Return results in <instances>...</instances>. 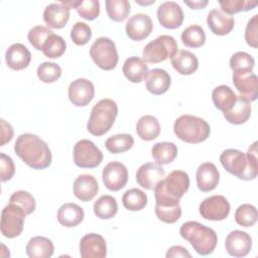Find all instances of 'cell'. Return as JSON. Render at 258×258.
<instances>
[{"label":"cell","instance_id":"20","mask_svg":"<svg viewBox=\"0 0 258 258\" xmlns=\"http://www.w3.org/2000/svg\"><path fill=\"white\" fill-rule=\"evenodd\" d=\"M70 9L61 1L51 3L43 11V20L50 28H62L70 19Z\"/></svg>","mask_w":258,"mask_h":258},{"label":"cell","instance_id":"49","mask_svg":"<svg viewBox=\"0 0 258 258\" xmlns=\"http://www.w3.org/2000/svg\"><path fill=\"white\" fill-rule=\"evenodd\" d=\"M15 173V165L12 158L1 152L0 153V178L2 182L10 180Z\"/></svg>","mask_w":258,"mask_h":258},{"label":"cell","instance_id":"27","mask_svg":"<svg viewBox=\"0 0 258 258\" xmlns=\"http://www.w3.org/2000/svg\"><path fill=\"white\" fill-rule=\"evenodd\" d=\"M122 72L131 83H141L147 76L148 64L143 58L130 56L125 60Z\"/></svg>","mask_w":258,"mask_h":258},{"label":"cell","instance_id":"29","mask_svg":"<svg viewBox=\"0 0 258 258\" xmlns=\"http://www.w3.org/2000/svg\"><path fill=\"white\" fill-rule=\"evenodd\" d=\"M25 251L29 258H49L53 254L54 246L48 238L35 236L28 241Z\"/></svg>","mask_w":258,"mask_h":258},{"label":"cell","instance_id":"32","mask_svg":"<svg viewBox=\"0 0 258 258\" xmlns=\"http://www.w3.org/2000/svg\"><path fill=\"white\" fill-rule=\"evenodd\" d=\"M136 132L142 140L151 141L160 134V124L154 116L144 115L136 124Z\"/></svg>","mask_w":258,"mask_h":258},{"label":"cell","instance_id":"54","mask_svg":"<svg viewBox=\"0 0 258 258\" xmlns=\"http://www.w3.org/2000/svg\"><path fill=\"white\" fill-rule=\"evenodd\" d=\"M155 1L154 0H151V1H149V2H141V1H137L136 0V3H138V4H140V5H148V4H152V3H154Z\"/></svg>","mask_w":258,"mask_h":258},{"label":"cell","instance_id":"46","mask_svg":"<svg viewBox=\"0 0 258 258\" xmlns=\"http://www.w3.org/2000/svg\"><path fill=\"white\" fill-rule=\"evenodd\" d=\"M53 33L48 27L43 25H36L32 27L27 34L28 41L37 50H42L43 44L47 37Z\"/></svg>","mask_w":258,"mask_h":258},{"label":"cell","instance_id":"30","mask_svg":"<svg viewBox=\"0 0 258 258\" xmlns=\"http://www.w3.org/2000/svg\"><path fill=\"white\" fill-rule=\"evenodd\" d=\"M212 100L216 108L224 113L229 112L237 101L236 93L228 86L221 85L216 87L212 93Z\"/></svg>","mask_w":258,"mask_h":258},{"label":"cell","instance_id":"37","mask_svg":"<svg viewBox=\"0 0 258 258\" xmlns=\"http://www.w3.org/2000/svg\"><path fill=\"white\" fill-rule=\"evenodd\" d=\"M182 43L187 47L198 48L205 44L206 33L202 26L194 24L186 27L180 35Z\"/></svg>","mask_w":258,"mask_h":258},{"label":"cell","instance_id":"26","mask_svg":"<svg viewBox=\"0 0 258 258\" xmlns=\"http://www.w3.org/2000/svg\"><path fill=\"white\" fill-rule=\"evenodd\" d=\"M171 64L178 74L188 76L198 70L199 59L189 50L181 49L171 57Z\"/></svg>","mask_w":258,"mask_h":258},{"label":"cell","instance_id":"45","mask_svg":"<svg viewBox=\"0 0 258 258\" xmlns=\"http://www.w3.org/2000/svg\"><path fill=\"white\" fill-rule=\"evenodd\" d=\"M9 203L15 204L21 207L26 215H30L35 211L36 204L33 196L28 191L17 190L13 192L9 198Z\"/></svg>","mask_w":258,"mask_h":258},{"label":"cell","instance_id":"2","mask_svg":"<svg viewBox=\"0 0 258 258\" xmlns=\"http://www.w3.org/2000/svg\"><path fill=\"white\" fill-rule=\"evenodd\" d=\"M189 177L183 170H173L163 177L154 187L155 205L173 207L179 205V200L188 190Z\"/></svg>","mask_w":258,"mask_h":258},{"label":"cell","instance_id":"16","mask_svg":"<svg viewBox=\"0 0 258 258\" xmlns=\"http://www.w3.org/2000/svg\"><path fill=\"white\" fill-rule=\"evenodd\" d=\"M252 247L250 235L244 231L234 230L228 234L225 240V248L229 255L233 257H245Z\"/></svg>","mask_w":258,"mask_h":258},{"label":"cell","instance_id":"33","mask_svg":"<svg viewBox=\"0 0 258 258\" xmlns=\"http://www.w3.org/2000/svg\"><path fill=\"white\" fill-rule=\"evenodd\" d=\"M151 154L157 164H168L175 159L177 155V146L173 142H157L152 146Z\"/></svg>","mask_w":258,"mask_h":258},{"label":"cell","instance_id":"8","mask_svg":"<svg viewBox=\"0 0 258 258\" xmlns=\"http://www.w3.org/2000/svg\"><path fill=\"white\" fill-rule=\"evenodd\" d=\"M90 55L93 61L104 71H111L118 63V52L115 42L109 37L97 38L90 47Z\"/></svg>","mask_w":258,"mask_h":258},{"label":"cell","instance_id":"52","mask_svg":"<svg viewBox=\"0 0 258 258\" xmlns=\"http://www.w3.org/2000/svg\"><path fill=\"white\" fill-rule=\"evenodd\" d=\"M166 258H175V257H191L190 253L186 248L178 245H174L170 247L166 252Z\"/></svg>","mask_w":258,"mask_h":258},{"label":"cell","instance_id":"18","mask_svg":"<svg viewBox=\"0 0 258 258\" xmlns=\"http://www.w3.org/2000/svg\"><path fill=\"white\" fill-rule=\"evenodd\" d=\"M165 176V170L161 165L153 162L142 164L136 171L137 183L145 189H154L156 184Z\"/></svg>","mask_w":258,"mask_h":258},{"label":"cell","instance_id":"42","mask_svg":"<svg viewBox=\"0 0 258 258\" xmlns=\"http://www.w3.org/2000/svg\"><path fill=\"white\" fill-rule=\"evenodd\" d=\"M257 210L253 205L243 204L235 212V221L239 226L252 227L257 222Z\"/></svg>","mask_w":258,"mask_h":258},{"label":"cell","instance_id":"15","mask_svg":"<svg viewBox=\"0 0 258 258\" xmlns=\"http://www.w3.org/2000/svg\"><path fill=\"white\" fill-rule=\"evenodd\" d=\"M153 29L151 18L144 13H137L132 15L126 22L125 30L127 36L135 41L145 39L150 35Z\"/></svg>","mask_w":258,"mask_h":258},{"label":"cell","instance_id":"14","mask_svg":"<svg viewBox=\"0 0 258 258\" xmlns=\"http://www.w3.org/2000/svg\"><path fill=\"white\" fill-rule=\"evenodd\" d=\"M183 11L174 1H165L157 8V19L167 29L178 28L183 22Z\"/></svg>","mask_w":258,"mask_h":258},{"label":"cell","instance_id":"3","mask_svg":"<svg viewBox=\"0 0 258 258\" xmlns=\"http://www.w3.org/2000/svg\"><path fill=\"white\" fill-rule=\"evenodd\" d=\"M179 234L198 254L203 256L212 254L218 243V236L215 230L196 221L183 223L180 226Z\"/></svg>","mask_w":258,"mask_h":258},{"label":"cell","instance_id":"4","mask_svg":"<svg viewBox=\"0 0 258 258\" xmlns=\"http://www.w3.org/2000/svg\"><path fill=\"white\" fill-rule=\"evenodd\" d=\"M118 115V106L111 99L100 100L91 110L87 123L88 131L94 136H102L113 126Z\"/></svg>","mask_w":258,"mask_h":258},{"label":"cell","instance_id":"28","mask_svg":"<svg viewBox=\"0 0 258 258\" xmlns=\"http://www.w3.org/2000/svg\"><path fill=\"white\" fill-rule=\"evenodd\" d=\"M84 210L75 203L63 204L57 210V221L67 228H73L81 224L84 220Z\"/></svg>","mask_w":258,"mask_h":258},{"label":"cell","instance_id":"11","mask_svg":"<svg viewBox=\"0 0 258 258\" xmlns=\"http://www.w3.org/2000/svg\"><path fill=\"white\" fill-rule=\"evenodd\" d=\"M199 212L206 220L223 221L229 216L230 204L224 196H212L201 203Z\"/></svg>","mask_w":258,"mask_h":258},{"label":"cell","instance_id":"41","mask_svg":"<svg viewBox=\"0 0 258 258\" xmlns=\"http://www.w3.org/2000/svg\"><path fill=\"white\" fill-rule=\"evenodd\" d=\"M255 66L253 56L245 51H237L230 58V68L233 73H252Z\"/></svg>","mask_w":258,"mask_h":258},{"label":"cell","instance_id":"10","mask_svg":"<svg viewBox=\"0 0 258 258\" xmlns=\"http://www.w3.org/2000/svg\"><path fill=\"white\" fill-rule=\"evenodd\" d=\"M103 160L102 151L88 139L78 141L74 146V161L81 168H94Z\"/></svg>","mask_w":258,"mask_h":258},{"label":"cell","instance_id":"48","mask_svg":"<svg viewBox=\"0 0 258 258\" xmlns=\"http://www.w3.org/2000/svg\"><path fill=\"white\" fill-rule=\"evenodd\" d=\"M155 215L161 222L173 224L179 220L181 216V208L179 205L173 207H162L155 205Z\"/></svg>","mask_w":258,"mask_h":258},{"label":"cell","instance_id":"13","mask_svg":"<svg viewBox=\"0 0 258 258\" xmlns=\"http://www.w3.org/2000/svg\"><path fill=\"white\" fill-rule=\"evenodd\" d=\"M68 95L73 105L77 107H85L93 100L95 96V87L88 79L80 78L70 84Z\"/></svg>","mask_w":258,"mask_h":258},{"label":"cell","instance_id":"6","mask_svg":"<svg viewBox=\"0 0 258 258\" xmlns=\"http://www.w3.org/2000/svg\"><path fill=\"white\" fill-rule=\"evenodd\" d=\"M220 161L223 167L231 174L243 180H252L256 178L258 171L249 166L246 153L238 149H226L220 155Z\"/></svg>","mask_w":258,"mask_h":258},{"label":"cell","instance_id":"43","mask_svg":"<svg viewBox=\"0 0 258 258\" xmlns=\"http://www.w3.org/2000/svg\"><path fill=\"white\" fill-rule=\"evenodd\" d=\"M36 75L41 82L45 84H51L60 78L61 68L55 62L44 61L38 66Z\"/></svg>","mask_w":258,"mask_h":258},{"label":"cell","instance_id":"53","mask_svg":"<svg viewBox=\"0 0 258 258\" xmlns=\"http://www.w3.org/2000/svg\"><path fill=\"white\" fill-rule=\"evenodd\" d=\"M184 3L191 9H204L208 5L207 0H197V1H184Z\"/></svg>","mask_w":258,"mask_h":258},{"label":"cell","instance_id":"24","mask_svg":"<svg viewBox=\"0 0 258 258\" xmlns=\"http://www.w3.org/2000/svg\"><path fill=\"white\" fill-rule=\"evenodd\" d=\"M73 188L76 198L82 202H90L98 194L99 184L96 177L93 175L81 174L75 179Z\"/></svg>","mask_w":258,"mask_h":258},{"label":"cell","instance_id":"31","mask_svg":"<svg viewBox=\"0 0 258 258\" xmlns=\"http://www.w3.org/2000/svg\"><path fill=\"white\" fill-rule=\"evenodd\" d=\"M251 102L247 99L243 98L242 96H237V101L232 109L224 113L225 119L234 125H240L248 121L251 116Z\"/></svg>","mask_w":258,"mask_h":258},{"label":"cell","instance_id":"5","mask_svg":"<svg viewBox=\"0 0 258 258\" xmlns=\"http://www.w3.org/2000/svg\"><path fill=\"white\" fill-rule=\"evenodd\" d=\"M173 131L180 140L196 144L208 139L211 134V127L203 118L185 114L175 120Z\"/></svg>","mask_w":258,"mask_h":258},{"label":"cell","instance_id":"38","mask_svg":"<svg viewBox=\"0 0 258 258\" xmlns=\"http://www.w3.org/2000/svg\"><path fill=\"white\" fill-rule=\"evenodd\" d=\"M134 144V138L127 133L116 134L105 141V147L113 154L128 151Z\"/></svg>","mask_w":258,"mask_h":258},{"label":"cell","instance_id":"23","mask_svg":"<svg viewBox=\"0 0 258 258\" xmlns=\"http://www.w3.org/2000/svg\"><path fill=\"white\" fill-rule=\"evenodd\" d=\"M207 23L211 31L216 35L229 34L235 25L233 16L227 15L218 8L212 9L207 16Z\"/></svg>","mask_w":258,"mask_h":258},{"label":"cell","instance_id":"7","mask_svg":"<svg viewBox=\"0 0 258 258\" xmlns=\"http://www.w3.org/2000/svg\"><path fill=\"white\" fill-rule=\"evenodd\" d=\"M177 52V43L171 35H159L148 42L142 51L143 59L146 62L158 63L172 57Z\"/></svg>","mask_w":258,"mask_h":258},{"label":"cell","instance_id":"44","mask_svg":"<svg viewBox=\"0 0 258 258\" xmlns=\"http://www.w3.org/2000/svg\"><path fill=\"white\" fill-rule=\"evenodd\" d=\"M222 12L227 15H233L240 11H249L257 6V1L249 0H225L219 2Z\"/></svg>","mask_w":258,"mask_h":258},{"label":"cell","instance_id":"34","mask_svg":"<svg viewBox=\"0 0 258 258\" xmlns=\"http://www.w3.org/2000/svg\"><path fill=\"white\" fill-rule=\"evenodd\" d=\"M61 2L70 8H75L78 14L87 20H94L100 14V3L98 0H72Z\"/></svg>","mask_w":258,"mask_h":258},{"label":"cell","instance_id":"21","mask_svg":"<svg viewBox=\"0 0 258 258\" xmlns=\"http://www.w3.org/2000/svg\"><path fill=\"white\" fill-rule=\"evenodd\" d=\"M196 178L199 189L208 192L217 187L220 180V172L214 163L205 162L198 167Z\"/></svg>","mask_w":258,"mask_h":258},{"label":"cell","instance_id":"9","mask_svg":"<svg viewBox=\"0 0 258 258\" xmlns=\"http://www.w3.org/2000/svg\"><path fill=\"white\" fill-rule=\"evenodd\" d=\"M25 216L27 215L21 207L9 203L1 212L2 235L9 239L18 237L23 230Z\"/></svg>","mask_w":258,"mask_h":258},{"label":"cell","instance_id":"17","mask_svg":"<svg viewBox=\"0 0 258 258\" xmlns=\"http://www.w3.org/2000/svg\"><path fill=\"white\" fill-rule=\"evenodd\" d=\"M80 254L82 258H105L107 255L105 239L96 233L85 235L80 241Z\"/></svg>","mask_w":258,"mask_h":258},{"label":"cell","instance_id":"51","mask_svg":"<svg viewBox=\"0 0 258 258\" xmlns=\"http://www.w3.org/2000/svg\"><path fill=\"white\" fill-rule=\"evenodd\" d=\"M1 142L0 146H3L5 143L11 141L14 135V131L12 126L7 123L4 119H1Z\"/></svg>","mask_w":258,"mask_h":258},{"label":"cell","instance_id":"1","mask_svg":"<svg viewBox=\"0 0 258 258\" xmlns=\"http://www.w3.org/2000/svg\"><path fill=\"white\" fill-rule=\"evenodd\" d=\"M14 151L33 169H44L51 164L52 156L48 145L35 134L19 135L14 144Z\"/></svg>","mask_w":258,"mask_h":258},{"label":"cell","instance_id":"12","mask_svg":"<svg viewBox=\"0 0 258 258\" xmlns=\"http://www.w3.org/2000/svg\"><path fill=\"white\" fill-rule=\"evenodd\" d=\"M102 179L109 190L118 191L127 183L128 170L123 163L111 161L103 168Z\"/></svg>","mask_w":258,"mask_h":258},{"label":"cell","instance_id":"36","mask_svg":"<svg viewBox=\"0 0 258 258\" xmlns=\"http://www.w3.org/2000/svg\"><path fill=\"white\" fill-rule=\"evenodd\" d=\"M122 204L128 211L137 212L146 207L147 196L139 188H130L124 192L122 197Z\"/></svg>","mask_w":258,"mask_h":258},{"label":"cell","instance_id":"19","mask_svg":"<svg viewBox=\"0 0 258 258\" xmlns=\"http://www.w3.org/2000/svg\"><path fill=\"white\" fill-rule=\"evenodd\" d=\"M233 84L240 93V96L247 99L249 102H253L258 96V78L252 72L233 73Z\"/></svg>","mask_w":258,"mask_h":258},{"label":"cell","instance_id":"40","mask_svg":"<svg viewBox=\"0 0 258 258\" xmlns=\"http://www.w3.org/2000/svg\"><path fill=\"white\" fill-rule=\"evenodd\" d=\"M66 48L64 39L57 34L51 33L43 44L42 52L48 58H57L64 53Z\"/></svg>","mask_w":258,"mask_h":258},{"label":"cell","instance_id":"47","mask_svg":"<svg viewBox=\"0 0 258 258\" xmlns=\"http://www.w3.org/2000/svg\"><path fill=\"white\" fill-rule=\"evenodd\" d=\"M92 37L91 27L82 21L76 22L71 30V38L77 45H85Z\"/></svg>","mask_w":258,"mask_h":258},{"label":"cell","instance_id":"25","mask_svg":"<svg viewBox=\"0 0 258 258\" xmlns=\"http://www.w3.org/2000/svg\"><path fill=\"white\" fill-rule=\"evenodd\" d=\"M171 79L169 74L162 69L148 71L145 78V86L148 92L153 95H162L169 89Z\"/></svg>","mask_w":258,"mask_h":258},{"label":"cell","instance_id":"39","mask_svg":"<svg viewBox=\"0 0 258 258\" xmlns=\"http://www.w3.org/2000/svg\"><path fill=\"white\" fill-rule=\"evenodd\" d=\"M105 4L107 14L113 21L122 22L130 13V3L127 0H107Z\"/></svg>","mask_w":258,"mask_h":258},{"label":"cell","instance_id":"50","mask_svg":"<svg viewBox=\"0 0 258 258\" xmlns=\"http://www.w3.org/2000/svg\"><path fill=\"white\" fill-rule=\"evenodd\" d=\"M258 15L255 14L247 23L246 29H245V40L247 44L252 46L253 48H257L258 46V29H257V22Z\"/></svg>","mask_w":258,"mask_h":258},{"label":"cell","instance_id":"35","mask_svg":"<svg viewBox=\"0 0 258 258\" xmlns=\"http://www.w3.org/2000/svg\"><path fill=\"white\" fill-rule=\"evenodd\" d=\"M118 211L117 201L114 197L104 195L94 203V214L102 220L113 218Z\"/></svg>","mask_w":258,"mask_h":258},{"label":"cell","instance_id":"22","mask_svg":"<svg viewBox=\"0 0 258 258\" xmlns=\"http://www.w3.org/2000/svg\"><path fill=\"white\" fill-rule=\"evenodd\" d=\"M5 60L11 70L21 71L29 66L31 53L24 44L13 43L5 52Z\"/></svg>","mask_w":258,"mask_h":258}]
</instances>
